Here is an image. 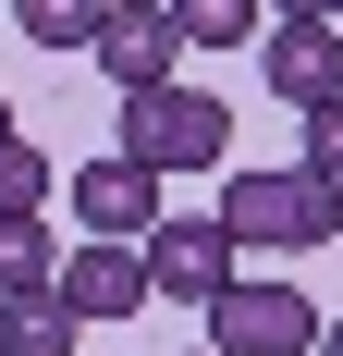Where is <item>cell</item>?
I'll list each match as a JSON object with an SVG mask.
<instances>
[{
    "label": "cell",
    "instance_id": "cell-1",
    "mask_svg": "<svg viewBox=\"0 0 343 356\" xmlns=\"http://www.w3.org/2000/svg\"><path fill=\"white\" fill-rule=\"evenodd\" d=\"M221 147H233V111L196 99V86H135V99H123V160H147L160 184L172 172H208Z\"/></svg>",
    "mask_w": 343,
    "mask_h": 356
},
{
    "label": "cell",
    "instance_id": "cell-2",
    "mask_svg": "<svg viewBox=\"0 0 343 356\" xmlns=\"http://www.w3.org/2000/svg\"><path fill=\"white\" fill-rule=\"evenodd\" d=\"M221 234H233V246H270V258L331 246V184L319 172H233L221 184Z\"/></svg>",
    "mask_w": 343,
    "mask_h": 356
},
{
    "label": "cell",
    "instance_id": "cell-3",
    "mask_svg": "<svg viewBox=\"0 0 343 356\" xmlns=\"http://www.w3.org/2000/svg\"><path fill=\"white\" fill-rule=\"evenodd\" d=\"M208 344H221V356H319V307H307L294 283L233 270V283L208 295Z\"/></svg>",
    "mask_w": 343,
    "mask_h": 356
},
{
    "label": "cell",
    "instance_id": "cell-4",
    "mask_svg": "<svg viewBox=\"0 0 343 356\" xmlns=\"http://www.w3.org/2000/svg\"><path fill=\"white\" fill-rule=\"evenodd\" d=\"M135 246H147V295H172V307H208V295L245 270V246L221 234V209H208V221H172V209H160Z\"/></svg>",
    "mask_w": 343,
    "mask_h": 356
},
{
    "label": "cell",
    "instance_id": "cell-5",
    "mask_svg": "<svg viewBox=\"0 0 343 356\" xmlns=\"http://www.w3.org/2000/svg\"><path fill=\"white\" fill-rule=\"evenodd\" d=\"M172 49H184V25H172V0H110L99 37H86V62L135 99V86H172Z\"/></svg>",
    "mask_w": 343,
    "mask_h": 356
},
{
    "label": "cell",
    "instance_id": "cell-6",
    "mask_svg": "<svg viewBox=\"0 0 343 356\" xmlns=\"http://www.w3.org/2000/svg\"><path fill=\"white\" fill-rule=\"evenodd\" d=\"M62 307H74V320H135V307H147V246H135V234H74Z\"/></svg>",
    "mask_w": 343,
    "mask_h": 356
},
{
    "label": "cell",
    "instance_id": "cell-7",
    "mask_svg": "<svg viewBox=\"0 0 343 356\" xmlns=\"http://www.w3.org/2000/svg\"><path fill=\"white\" fill-rule=\"evenodd\" d=\"M258 74H270V99H294V111L343 99V25H270L258 37Z\"/></svg>",
    "mask_w": 343,
    "mask_h": 356
},
{
    "label": "cell",
    "instance_id": "cell-8",
    "mask_svg": "<svg viewBox=\"0 0 343 356\" xmlns=\"http://www.w3.org/2000/svg\"><path fill=\"white\" fill-rule=\"evenodd\" d=\"M74 221H86V234H147V221H160V172L123 160V147L86 160V172H74Z\"/></svg>",
    "mask_w": 343,
    "mask_h": 356
},
{
    "label": "cell",
    "instance_id": "cell-9",
    "mask_svg": "<svg viewBox=\"0 0 343 356\" xmlns=\"http://www.w3.org/2000/svg\"><path fill=\"white\" fill-rule=\"evenodd\" d=\"M74 307H62V283H25V295H0V356H74Z\"/></svg>",
    "mask_w": 343,
    "mask_h": 356
},
{
    "label": "cell",
    "instance_id": "cell-10",
    "mask_svg": "<svg viewBox=\"0 0 343 356\" xmlns=\"http://www.w3.org/2000/svg\"><path fill=\"white\" fill-rule=\"evenodd\" d=\"M172 25H184V49H258L270 0H172Z\"/></svg>",
    "mask_w": 343,
    "mask_h": 356
},
{
    "label": "cell",
    "instance_id": "cell-11",
    "mask_svg": "<svg viewBox=\"0 0 343 356\" xmlns=\"http://www.w3.org/2000/svg\"><path fill=\"white\" fill-rule=\"evenodd\" d=\"M49 184H62V172H49V147H37V136H0V221H37V209H49Z\"/></svg>",
    "mask_w": 343,
    "mask_h": 356
},
{
    "label": "cell",
    "instance_id": "cell-12",
    "mask_svg": "<svg viewBox=\"0 0 343 356\" xmlns=\"http://www.w3.org/2000/svg\"><path fill=\"white\" fill-rule=\"evenodd\" d=\"M25 283H62V234L49 221H0V295H25Z\"/></svg>",
    "mask_w": 343,
    "mask_h": 356
},
{
    "label": "cell",
    "instance_id": "cell-13",
    "mask_svg": "<svg viewBox=\"0 0 343 356\" xmlns=\"http://www.w3.org/2000/svg\"><path fill=\"white\" fill-rule=\"evenodd\" d=\"M99 13H110V0H12V25H25L37 49H86V37H99Z\"/></svg>",
    "mask_w": 343,
    "mask_h": 356
},
{
    "label": "cell",
    "instance_id": "cell-14",
    "mask_svg": "<svg viewBox=\"0 0 343 356\" xmlns=\"http://www.w3.org/2000/svg\"><path fill=\"white\" fill-rule=\"evenodd\" d=\"M307 172L343 197V99H319V111H307Z\"/></svg>",
    "mask_w": 343,
    "mask_h": 356
},
{
    "label": "cell",
    "instance_id": "cell-15",
    "mask_svg": "<svg viewBox=\"0 0 343 356\" xmlns=\"http://www.w3.org/2000/svg\"><path fill=\"white\" fill-rule=\"evenodd\" d=\"M343 0H270V25H331Z\"/></svg>",
    "mask_w": 343,
    "mask_h": 356
},
{
    "label": "cell",
    "instance_id": "cell-16",
    "mask_svg": "<svg viewBox=\"0 0 343 356\" xmlns=\"http://www.w3.org/2000/svg\"><path fill=\"white\" fill-rule=\"evenodd\" d=\"M319 356H343V320H319Z\"/></svg>",
    "mask_w": 343,
    "mask_h": 356
},
{
    "label": "cell",
    "instance_id": "cell-17",
    "mask_svg": "<svg viewBox=\"0 0 343 356\" xmlns=\"http://www.w3.org/2000/svg\"><path fill=\"white\" fill-rule=\"evenodd\" d=\"M0 136H12V99H0Z\"/></svg>",
    "mask_w": 343,
    "mask_h": 356
},
{
    "label": "cell",
    "instance_id": "cell-18",
    "mask_svg": "<svg viewBox=\"0 0 343 356\" xmlns=\"http://www.w3.org/2000/svg\"><path fill=\"white\" fill-rule=\"evenodd\" d=\"M331 234H343V197H331Z\"/></svg>",
    "mask_w": 343,
    "mask_h": 356
},
{
    "label": "cell",
    "instance_id": "cell-19",
    "mask_svg": "<svg viewBox=\"0 0 343 356\" xmlns=\"http://www.w3.org/2000/svg\"><path fill=\"white\" fill-rule=\"evenodd\" d=\"M196 356H221V344H196Z\"/></svg>",
    "mask_w": 343,
    "mask_h": 356
},
{
    "label": "cell",
    "instance_id": "cell-20",
    "mask_svg": "<svg viewBox=\"0 0 343 356\" xmlns=\"http://www.w3.org/2000/svg\"><path fill=\"white\" fill-rule=\"evenodd\" d=\"M331 25H343V13H331Z\"/></svg>",
    "mask_w": 343,
    "mask_h": 356
}]
</instances>
